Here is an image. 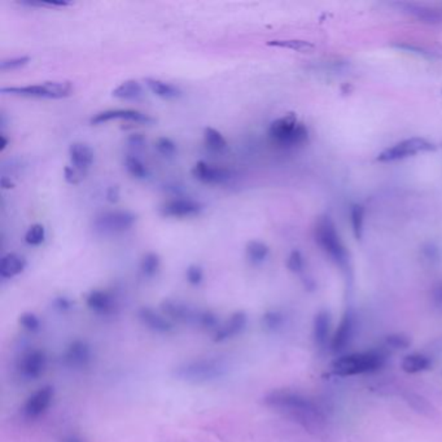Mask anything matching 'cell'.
<instances>
[{
	"mask_svg": "<svg viewBox=\"0 0 442 442\" xmlns=\"http://www.w3.org/2000/svg\"><path fill=\"white\" fill-rule=\"evenodd\" d=\"M138 316L143 325L156 334H170L175 330V325L172 321L168 316L154 311L151 307H142Z\"/></svg>",
	"mask_w": 442,
	"mask_h": 442,
	"instance_id": "obj_18",
	"label": "cell"
},
{
	"mask_svg": "<svg viewBox=\"0 0 442 442\" xmlns=\"http://www.w3.org/2000/svg\"><path fill=\"white\" fill-rule=\"evenodd\" d=\"M47 369V355L42 349H30L18 360L17 370L22 378L36 380L45 374Z\"/></svg>",
	"mask_w": 442,
	"mask_h": 442,
	"instance_id": "obj_12",
	"label": "cell"
},
{
	"mask_svg": "<svg viewBox=\"0 0 442 442\" xmlns=\"http://www.w3.org/2000/svg\"><path fill=\"white\" fill-rule=\"evenodd\" d=\"M0 184H1V189H3V190H12V189L16 187V183L12 181L10 177H7V175H3V177H1Z\"/></svg>",
	"mask_w": 442,
	"mask_h": 442,
	"instance_id": "obj_46",
	"label": "cell"
},
{
	"mask_svg": "<svg viewBox=\"0 0 442 442\" xmlns=\"http://www.w3.org/2000/svg\"><path fill=\"white\" fill-rule=\"evenodd\" d=\"M84 172L77 170L75 168H73L72 165H66L64 168V179L68 183V184H80L83 179H84Z\"/></svg>",
	"mask_w": 442,
	"mask_h": 442,
	"instance_id": "obj_38",
	"label": "cell"
},
{
	"mask_svg": "<svg viewBox=\"0 0 442 442\" xmlns=\"http://www.w3.org/2000/svg\"><path fill=\"white\" fill-rule=\"evenodd\" d=\"M204 204L193 199L187 198H174L166 200L159 208L160 216L165 218H175V219H184V218L198 217L204 212Z\"/></svg>",
	"mask_w": 442,
	"mask_h": 442,
	"instance_id": "obj_9",
	"label": "cell"
},
{
	"mask_svg": "<svg viewBox=\"0 0 442 442\" xmlns=\"http://www.w3.org/2000/svg\"><path fill=\"white\" fill-rule=\"evenodd\" d=\"M92 360L90 345L83 340H74L64 353V362L72 369H86Z\"/></svg>",
	"mask_w": 442,
	"mask_h": 442,
	"instance_id": "obj_15",
	"label": "cell"
},
{
	"mask_svg": "<svg viewBox=\"0 0 442 442\" xmlns=\"http://www.w3.org/2000/svg\"><path fill=\"white\" fill-rule=\"evenodd\" d=\"M431 300H432V305L437 311L442 313V280L439 281L431 293Z\"/></svg>",
	"mask_w": 442,
	"mask_h": 442,
	"instance_id": "obj_42",
	"label": "cell"
},
{
	"mask_svg": "<svg viewBox=\"0 0 442 442\" xmlns=\"http://www.w3.org/2000/svg\"><path fill=\"white\" fill-rule=\"evenodd\" d=\"M192 177L202 184L208 186H223L234 179V172L231 169L210 165L205 161H198L191 169Z\"/></svg>",
	"mask_w": 442,
	"mask_h": 442,
	"instance_id": "obj_11",
	"label": "cell"
},
{
	"mask_svg": "<svg viewBox=\"0 0 442 442\" xmlns=\"http://www.w3.org/2000/svg\"><path fill=\"white\" fill-rule=\"evenodd\" d=\"M269 45L272 47H281V48H288V50H295V51H307V48H310L311 45L302 42V40H271Z\"/></svg>",
	"mask_w": 442,
	"mask_h": 442,
	"instance_id": "obj_37",
	"label": "cell"
},
{
	"mask_svg": "<svg viewBox=\"0 0 442 442\" xmlns=\"http://www.w3.org/2000/svg\"><path fill=\"white\" fill-rule=\"evenodd\" d=\"M313 334L316 345L319 348H325L331 334V316L327 310L319 311L314 318Z\"/></svg>",
	"mask_w": 442,
	"mask_h": 442,
	"instance_id": "obj_23",
	"label": "cell"
},
{
	"mask_svg": "<svg viewBox=\"0 0 442 442\" xmlns=\"http://www.w3.org/2000/svg\"><path fill=\"white\" fill-rule=\"evenodd\" d=\"M9 145V139L7 135L1 131L0 133V152H4L7 149V147Z\"/></svg>",
	"mask_w": 442,
	"mask_h": 442,
	"instance_id": "obj_47",
	"label": "cell"
},
{
	"mask_svg": "<svg viewBox=\"0 0 442 442\" xmlns=\"http://www.w3.org/2000/svg\"><path fill=\"white\" fill-rule=\"evenodd\" d=\"M227 364L219 358H198L178 366L174 375L187 383H208L221 379L227 372Z\"/></svg>",
	"mask_w": 442,
	"mask_h": 442,
	"instance_id": "obj_2",
	"label": "cell"
},
{
	"mask_svg": "<svg viewBox=\"0 0 442 442\" xmlns=\"http://www.w3.org/2000/svg\"><path fill=\"white\" fill-rule=\"evenodd\" d=\"M431 364H432V362H431L429 357H427L425 354L414 353V354H410L404 358L402 370L407 374H419V372L429 370Z\"/></svg>",
	"mask_w": 442,
	"mask_h": 442,
	"instance_id": "obj_25",
	"label": "cell"
},
{
	"mask_svg": "<svg viewBox=\"0 0 442 442\" xmlns=\"http://www.w3.org/2000/svg\"><path fill=\"white\" fill-rule=\"evenodd\" d=\"M68 152H69V160L73 168L87 174L95 160V152L90 145L82 142H74L69 145Z\"/></svg>",
	"mask_w": 442,
	"mask_h": 442,
	"instance_id": "obj_20",
	"label": "cell"
},
{
	"mask_svg": "<svg viewBox=\"0 0 442 442\" xmlns=\"http://www.w3.org/2000/svg\"><path fill=\"white\" fill-rule=\"evenodd\" d=\"M265 404L304 427H319L325 423L322 410L298 392L289 389L272 390L265 397Z\"/></svg>",
	"mask_w": 442,
	"mask_h": 442,
	"instance_id": "obj_1",
	"label": "cell"
},
{
	"mask_svg": "<svg viewBox=\"0 0 442 442\" xmlns=\"http://www.w3.org/2000/svg\"><path fill=\"white\" fill-rule=\"evenodd\" d=\"M204 145L212 152H223L228 147L223 134L214 127L204 128Z\"/></svg>",
	"mask_w": 442,
	"mask_h": 442,
	"instance_id": "obj_27",
	"label": "cell"
},
{
	"mask_svg": "<svg viewBox=\"0 0 442 442\" xmlns=\"http://www.w3.org/2000/svg\"><path fill=\"white\" fill-rule=\"evenodd\" d=\"M112 121H126L138 125H152L156 122L154 117L138 109H107L92 116L90 124L92 126H100Z\"/></svg>",
	"mask_w": 442,
	"mask_h": 442,
	"instance_id": "obj_8",
	"label": "cell"
},
{
	"mask_svg": "<svg viewBox=\"0 0 442 442\" xmlns=\"http://www.w3.org/2000/svg\"><path fill=\"white\" fill-rule=\"evenodd\" d=\"M352 225L354 234L360 239L363 227V208L360 205H355L352 210Z\"/></svg>",
	"mask_w": 442,
	"mask_h": 442,
	"instance_id": "obj_40",
	"label": "cell"
},
{
	"mask_svg": "<svg viewBox=\"0 0 442 442\" xmlns=\"http://www.w3.org/2000/svg\"><path fill=\"white\" fill-rule=\"evenodd\" d=\"M154 149L161 154L163 157H172L178 152L177 143L168 138V136H160L154 140Z\"/></svg>",
	"mask_w": 442,
	"mask_h": 442,
	"instance_id": "obj_32",
	"label": "cell"
},
{
	"mask_svg": "<svg viewBox=\"0 0 442 442\" xmlns=\"http://www.w3.org/2000/svg\"><path fill=\"white\" fill-rule=\"evenodd\" d=\"M385 357L379 352L351 353L339 357L332 363V371L339 376H354L379 370Z\"/></svg>",
	"mask_w": 442,
	"mask_h": 442,
	"instance_id": "obj_3",
	"label": "cell"
},
{
	"mask_svg": "<svg viewBox=\"0 0 442 442\" xmlns=\"http://www.w3.org/2000/svg\"><path fill=\"white\" fill-rule=\"evenodd\" d=\"M186 279L193 287H199L204 280V270L200 265H190L186 270Z\"/></svg>",
	"mask_w": 442,
	"mask_h": 442,
	"instance_id": "obj_36",
	"label": "cell"
},
{
	"mask_svg": "<svg viewBox=\"0 0 442 442\" xmlns=\"http://www.w3.org/2000/svg\"><path fill=\"white\" fill-rule=\"evenodd\" d=\"M354 332H355V316L352 311H346L331 339L332 351L336 353L343 352L344 349L352 341Z\"/></svg>",
	"mask_w": 442,
	"mask_h": 442,
	"instance_id": "obj_17",
	"label": "cell"
},
{
	"mask_svg": "<svg viewBox=\"0 0 442 442\" xmlns=\"http://www.w3.org/2000/svg\"><path fill=\"white\" fill-rule=\"evenodd\" d=\"M54 396V388L51 385H45L38 389L30 397L27 398L22 408L24 415L27 416V419H36L43 415L51 406Z\"/></svg>",
	"mask_w": 442,
	"mask_h": 442,
	"instance_id": "obj_14",
	"label": "cell"
},
{
	"mask_svg": "<svg viewBox=\"0 0 442 442\" xmlns=\"http://www.w3.org/2000/svg\"><path fill=\"white\" fill-rule=\"evenodd\" d=\"M86 305L91 311L99 316H109L113 314L117 302L115 296L104 289H94L86 296Z\"/></svg>",
	"mask_w": 442,
	"mask_h": 442,
	"instance_id": "obj_16",
	"label": "cell"
},
{
	"mask_svg": "<svg viewBox=\"0 0 442 442\" xmlns=\"http://www.w3.org/2000/svg\"><path fill=\"white\" fill-rule=\"evenodd\" d=\"M63 442H86L83 439H81L80 436H75V434H68L63 439Z\"/></svg>",
	"mask_w": 442,
	"mask_h": 442,
	"instance_id": "obj_48",
	"label": "cell"
},
{
	"mask_svg": "<svg viewBox=\"0 0 442 442\" xmlns=\"http://www.w3.org/2000/svg\"><path fill=\"white\" fill-rule=\"evenodd\" d=\"M161 260L157 253L148 252L140 260V271L145 278H154L160 270Z\"/></svg>",
	"mask_w": 442,
	"mask_h": 442,
	"instance_id": "obj_29",
	"label": "cell"
},
{
	"mask_svg": "<svg viewBox=\"0 0 442 442\" xmlns=\"http://www.w3.org/2000/svg\"><path fill=\"white\" fill-rule=\"evenodd\" d=\"M54 307H57L59 310H68L72 307V301L69 298L59 297L54 300Z\"/></svg>",
	"mask_w": 442,
	"mask_h": 442,
	"instance_id": "obj_45",
	"label": "cell"
},
{
	"mask_svg": "<svg viewBox=\"0 0 442 442\" xmlns=\"http://www.w3.org/2000/svg\"><path fill=\"white\" fill-rule=\"evenodd\" d=\"M267 134L275 145L280 147H295L307 140V128L292 113L271 122Z\"/></svg>",
	"mask_w": 442,
	"mask_h": 442,
	"instance_id": "obj_5",
	"label": "cell"
},
{
	"mask_svg": "<svg viewBox=\"0 0 442 442\" xmlns=\"http://www.w3.org/2000/svg\"><path fill=\"white\" fill-rule=\"evenodd\" d=\"M316 240L337 265L345 267L348 265V252L334 222L328 217L321 218L316 226Z\"/></svg>",
	"mask_w": 442,
	"mask_h": 442,
	"instance_id": "obj_6",
	"label": "cell"
},
{
	"mask_svg": "<svg viewBox=\"0 0 442 442\" xmlns=\"http://www.w3.org/2000/svg\"><path fill=\"white\" fill-rule=\"evenodd\" d=\"M145 94L142 83L136 80H127L119 83L116 89L112 91V96L121 100L140 99Z\"/></svg>",
	"mask_w": 442,
	"mask_h": 442,
	"instance_id": "obj_24",
	"label": "cell"
},
{
	"mask_svg": "<svg viewBox=\"0 0 442 442\" xmlns=\"http://www.w3.org/2000/svg\"><path fill=\"white\" fill-rule=\"evenodd\" d=\"M161 310L163 316H168L170 321L183 325H199L200 316L202 313V310H196L178 300H165L161 304Z\"/></svg>",
	"mask_w": 442,
	"mask_h": 442,
	"instance_id": "obj_13",
	"label": "cell"
},
{
	"mask_svg": "<svg viewBox=\"0 0 442 442\" xmlns=\"http://www.w3.org/2000/svg\"><path fill=\"white\" fill-rule=\"evenodd\" d=\"M119 198H121L119 187L118 186H110L107 190V193H105L107 201L110 202V204H117L118 201H119Z\"/></svg>",
	"mask_w": 442,
	"mask_h": 442,
	"instance_id": "obj_44",
	"label": "cell"
},
{
	"mask_svg": "<svg viewBox=\"0 0 442 442\" xmlns=\"http://www.w3.org/2000/svg\"><path fill=\"white\" fill-rule=\"evenodd\" d=\"M145 86L148 87V90L151 91L154 96H157L160 99H179L182 94H183L178 86L172 84L170 82L157 80V78H152V77H147V78H145Z\"/></svg>",
	"mask_w": 442,
	"mask_h": 442,
	"instance_id": "obj_22",
	"label": "cell"
},
{
	"mask_svg": "<svg viewBox=\"0 0 442 442\" xmlns=\"http://www.w3.org/2000/svg\"><path fill=\"white\" fill-rule=\"evenodd\" d=\"M145 138L142 134H133L127 138V145L134 149H143L145 147Z\"/></svg>",
	"mask_w": 442,
	"mask_h": 442,
	"instance_id": "obj_43",
	"label": "cell"
},
{
	"mask_svg": "<svg viewBox=\"0 0 442 442\" xmlns=\"http://www.w3.org/2000/svg\"><path fill=\"white\" fill-rule=\"evenodd\" d=\"M387 344L393 349H406L410 345V339L402 334H389Z\"/></svg>",
	"mask_w": 442,
	"mask_h": 442,
	"instance_id": "obj_41",
	"label": "cell"
},
{
	"mask_svg": "<svg viewBox=\"0 0 442 442\" xmlns=\"http://www.w3.org/2000/svg\"><path fill=\"white\" fill-rule=\"evenodd\" d=\"M245 254L252 265H261L270 254L269 246L258 240H251L245 245Z\"/></svg>",
	"mask_w": 442,
	"mask_h": 442,
	"instance_id": "obj_26",
	"label": "cell"
},
{
	"mask_svg": "<svg viewBox=\"0 0 442 442\" xmlns=\"http://www.w3.org/2000/svg\"><path fill=\"white\" fill-rule=\"evenodd\" d=\"M3 95H12L20 98H34V99H65L74 92L72 82L50 81L27 84V86H10L1 87Z\"/></svg>",
	"mask_w": 442,
	"mask_h": 442,
	"instance_id": "obj_4",
	"label": "cell"
},
{
	"mask_svg": "<svg viewBox=\"0 0 442 442\" xmlns=\"http://www.w3.org/2000/svg\"><path fill=\"white\" fill-rule=\"evenodd\" d=\"M125 169L128 172V175H131L134 179H138V181H145L151 177V172H149L148 166L139 157L133 156V154L127 156L125 159Z\"/></svg>",
	"mask_w": 442,
	"mask_h": 442,
	"instance_id": "obj_28",
	"label": "cell"
},
{
	"mask_svg": "<svg viewBox=\"0 0 442 442\" xmlns=\"http://www.w3.org/2000/svg\"><path fill=\"white\" fill-rule=\"evenodd\" d=\"M284 325V316L278 310H269L262 316V325L266 331L275 332Z\"/></svg>",
	"mask_w": 442,
	"mask_h": 442,
	"instance_id": "obj_30",
	"label": "cell"
},
{
	"mask_svg": "<svg viewBox=\"0 0 442 442\" xmlns=\"http://www.w3.org/2000/svg\"><path fill=\"white\" fill-rule=\"evenodd\" d=\"M20 325L29 332H38L40 330V319L33 313H24L18 318Z\"/></svg>",
	"mask_w": 442,
	"mask_h": 442,
	"instance_id": "obj_35",
	"label": "cell"
},
{
	"mask_svg": "<svg viewBox=\"0 0 442 442\" xmlns=\"http://www.w3.org/2000/svg\"><path fill=\"white\" fill-rule=\"evenodd\" d=\"M135 213L125 209H115L101 212L94 219V230L103 235H117L126 233L135 225Z\"/></svg>",
	"mask_w": 442,
	"mask_h": 442,
	"instance_id": "obj_7",
	"label": "cell"
},
{
	"mask_svg": "<svg viewBox=\"0 0 442 442\" xmlns=\"http://www.w3.org/2000/svg\"><path fill=\"white\" fill-rule=\"evenodd\" d=\"M304 266H305V262H304L301 253L298 251H293L289 254L288 260H287V267L289 270L300 274L301 271L304 270Z\"/></svg>",
	"mask_w": 442,
	"mask_h": 442,
	"instance_id": "obj_39",
	"label": "cell"
},
{
	"mask_svg": "<svg viewBox=\"0 0 442 442\" xmlns=\"http://www.w3.org/2000/svg\"><path fill=\"white\" fill-rule=\"evenodd\" d=\"M434 148V145L429 143L428 140L422 139V138H411L402 140L397 145H392L388 149H385L384 152H381L378 157L379 161H397V160H404L407 157H411L416 154L425 152Z\"/></svg>",
	"mask_w": 442,
	"mask_h": 442,
	"instance_id": "obj_10",
	"label": "cell"
},
{
	"mask_svg": "<svg viewBox=\"0 0 442 442\" xmlns=\"http://www.w3.org/2000/svg\"><path fill=\"white\" fill-rule=\"evenodd\" d=\"M21 6H27V7H36V8H64V7H69L72 6L71 1L66 0H50V1H42V0H24L20 3Z\"/></svg>",
	"mask_w": 442,
	"mask_h": 442,
	"instance_id": "obj_34",
	"label": "cell"
},
{
	"mask_svg": "<svg viewBox=\"0 0 442 442\" xmlns=\"http://www.w3.org/2000/svg\"><path fill=\"white\" fill-rule=\"evenodd\" d=\"M45 228L42 223H34L27 228L25 243L30 246H39L45 243Z\"/></svg>",
	"mask_w": 442,
	"mask_h": 442,
	"instance_id": "obj_31",
	"label": "cell"
},
{
	"mask_svg": "<svg viewBox=\"0 0 442 442\" xmlns=\"http://www.w3.org/2000/svg\"><path fill=\"white\" fill-rule=\"evenodd\" d=\"M248 325V316L244 311H236L230 316L225 323L219 325L217 331L214 332L213 340L216 343H222L226 340L234 339L235 336L242 334Z\"/></svg>",
	"mask_w": 442,
	"mask_h": 442,
	"instance_id": "obj_19",
	"label": "cell"
},
{
	"mask_svg": "<svg viewBox=\"0 0 442 442\" xmlns=\"http://www.w3.org/2000/svg\"><path fill=\"white\" fill-rule=\"evenodd\" d=\"M30 57L29 56H15V57H8V59H3L0 61V71L1 72H8V71H16L20 68L27 66L30 63Z\"/></svg>",
	"mask_w": 442,
	"mask_h": 442,
	"instance_id": "obj_33",
	"label": "cell"
},
{
	"mask_svg": "<svg viewBox=\"0 0 442 442\" xmlns=\"http://www.w3.org/2000/svg\"><path fill=\"white\" fill-rule=\"evenodd\" d=\"M27 258L17 253H7L0 260V277L3 279H13L27 269Z\"/></svg>",
	"mask_w": 442,
	"mask_h": 442,
	"instance_id": "obj_21",
	"label": "cell"
}]
</instances>
